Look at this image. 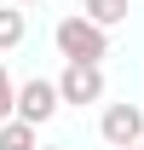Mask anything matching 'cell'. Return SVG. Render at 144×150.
<instances>
[{
    "mask_svg": "<svg viewBox=\"0 0 144 150\" xmlns=\"http://www.w3.org/2000/svg\"><path fill=\"white\" fill-rule=\"evenodd\" d=\"M23 35H29V18H23V6H0V52L23 46Z\"/></svg>",
    "mask_w": 144,
    "mask_h": 150,
    "instance_id": "obj_5",
    "label": "cell"
},
{
    "mask_svg": "<svg viewBox=\"0 0 144 150\" xmlns=\"http://www.w3.org/2000/svg\"><path fill=\"white\" fill-rule=\"evenodd\" d=\"M81 12H87L92 23H104V29H115V23H127V12H133V0H81Z\"/></svg>",
    "mask_w": 144,
    "mask_h": 150,
    "instance_id": "obj_6",
    "label": "cell"
},
{
    "mask_svg": "<svg viewBox=\"0 0 144 150\" xmlns=\"http://www.w3.org/2000/svg\"><path fill=\"white\" fill-rule=\"evenodd\" d=\"M52 46L64 52V64H104V58H109V29L92 23L87 12H75V18H58Z\"/></svg>",
    "mask_w": 144,
    "mask_h": 150,
    "instance_id": "obj_1",
    "label": "cell"
},
{
    "mask_svg": "<svg viewBox=\"0 0 144 150\" xmlns=\"http://www.w3.org/2000/svg\"><path fill=\"white\" fill-rule=\"evenodd\" d=\"M98 133H104L109 150L138 144V139H144V110H138V104H109V110L98 115Z\"/></svg>",
    "mask_w": 144,
    "mask_h": 150,
    "instance_id": "obj_3",
    "label": "cell"
},
{
    "mask_svg": "<svg viewBox=\"0 0 144 150\" xmlns=\"http://www.w3.org/2000/svg\"><path fill=\"white\" fill-rule=\"evenodd\" d=\"M40 150H69V144H40Z\"/></svg>",
    "mask_w": 144,
    "mask_h": 150,
    "instance_id": "obj_10",
    "label": "cell"
},
{
    "mask_svg": "<svg viewBox=\"0 0 144 150\" xmlns=\"http://www.w3.org/2000/svg\"><path fill=\"white\" fill-rule=\"evenodd\" d=\"M0 150H40L35 144V121H23V115L0 121Z\"/></svg>",
    "mask_w": 144,
    "mask_h": 150,
    "instance_id": "obj_7",
    "label": "cell"
},
{
    "mask_svg": "<svg viewBox=\"0 0 144 150\" xmlns=\"http://www.w3.org/2000/svg\"><path fill=\"white\" fill-rule=\"evenodd\" d=\"M12 115H18V87H12V75L0 64V121H12Z\"/></svg>",
    "mask_w": 144,
    "mask_h": 150,
    "instance_id": "obj_8",
    "label": "cell"
},
{
    "mask_svg": "<svg viewBox=\"0 0 144 150\" xmlns=\"http://www.w3.org/2000/svg\"><path fill=\"white\" fill-rule=\"evenodd\" d=\"M138 150H144V139H138Z\"/></svg>",
    "mask_w": 144,
    "mask_h": 150,
    "instance_id": "obj_12",
    "label": "cell"
},
{
    "mask_svg": "<svg viewBox=\"0 0 144 150\" xmlns=\"http://www.w3.org/2000/svg\"><path fill=\"white\" fill-rule=\"evenodd\" d=\"M127 150H138V144H127Z\"/></svg>",
    "mask_w": 144,
    "mask_h": 150,
    "instance_id": "obj_11",
    "label": "cell"
},
{
    "mask_svg": "<svg viewBox=\"0 0 144 150\" xmlns=\"http://www.w3.org/2000/svg\"><path fill=\"white\" fill-rule=\"evenodd\" d=\"M12 6H40V0H12Z\"/></svg>",
    "mask_w": 144,
    "mask_h": 150,
    "instance_id": "obj_9",
    "label": "cell"
},
{
    "mask_svg": "<svg viewBox=\"0 0 144 150\" xmlns=\"http://www.w3.org/2000/svg\"><path fill=\"white\" fill-rule=\"evenodd\" d=\"M58 110H64V93H58V81L35 75V81H23V87H18V115H23V121L46 127V121H52Z\"/></svg>",
    "mask_w": 144,
    "mask_h": 150,
    "instance_id": "obj_2",
    "label": "cell"
},
{
    "mask_svg": "<svg viewBox=\"0 0 144 150\" xmlns=\"http://www.w3.org/2000/svg\"><path fill=\"white\" fill-rule=\"evenodd\" d=\"M58 93H64V104H98L104 98V69L98 64H64V75H58Z\"/></svg>",
    "mask_w": 144,
    "mask_h": 150,
    "instance_id": "obj_4",
    "label": "cell"
}]
</instances>
